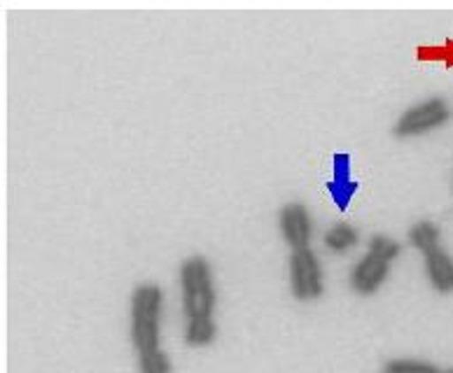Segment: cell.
I'll list each match as a JSON object with an SVG mask.
<instances>
[{"mask_svg":"<svg viewBox=\"0 0 453 373\" xmlns=\"http://www.w3.org/2000/svg\"><path fill=\"white\" fill-rule=\"evenodd\" d=\"M138 369L141 373H171L173 371V362L164 350H150V353L138 354Z\"/></svg>","mask_w":453,"mask_h":373,"instance_id":"cell-11","label":"cell"},{"mask_svg":"<svg viewBox=\"0 0 453 373\" xmlns=\"http://www.w3.org/2000/svg\"><path fill=\"white\" fill-rule=\"evenodd\" d=\"M426 273L427 280L440 294H451L453 292V257L441 245L427 250L426 255Z\"/></svg>","mask_w":453,"mask_h":373,"instance_id":"cell-7","label":"cell"},{"mask_svg":"<svg viewBox=\"0 0 453 373\" xmlns=\"http://www.w3.org/2000/svg\"><path fill=\"white\" fill-rule=\"evenodd\" d=\"M441 373H453V369H449V371H441Z\"/></svg>","mask_w":453,"mask_h":373,"instance_id":"cell-14","label":"cell"},{"mask_svg":"<svg viewBox=\"0 0 453 373\" xmlns=\"http://www.w3.org/2000/svg\"><path fill=\"white\" fill-rule=\"evenodd\" d=\"M162 290L152 283H142L131 296V341L141 353L159 347V329H162Z\"/></svg>","mask_w":453,"mask_h":373,"instance_id":"cell-1","label":"cell"},{"mask_svg":"<svg viewBox=\"0 0 453 373\" xmlns=\"http://www.w3.org/2000/svg\"><path fill=\"white\" fill-rule=\"evenodd\" d=\"M280 233H283L285 243L290 245L292 250H302L309 247L313 236L311 215L302 203H288L279 215Z\"/></svg>","mask_w":453,"mask_h":373,"instance_id":"cell-5","label":"cell"},{"mask_svg":"<svg viewBox=\"0 0 453 373\" xmlns=\"http://www.w3.org/2000/svg\"><path fill=\"white\" fill-rule=\"evenodd\" d=\"M393 262L388 259L379 257L374 252H369L365 255L353 270H350V287L357 292V294H374L383 283H386V278H388V270Z\"/></svg>","mask_w":453,"mask_h":373,"instance_id":"cell-6","label":"cell"},{"mask_svg":"<svg viewBox=\"0 0 453 373\" xmlns=\"http://www.w3.org/2000/svg\"><path fill=\"white\" fill-rule=\"evenodd\" d=\"M440 226L433 225V222H416V225L409 229V243L414 245L416 250H421L423 255L440 245Z\"/></svg>","mask_w":453,"mask_h":373,"instance_id":"cell-9","label":"cell"},{"mask_svg":"<svg viewBox=\"0 0 453 373\" xmlns=\"http://www.w3.org/2000/svg\"><path fill=\"white\" fill-rule=\"evenodd\" d=\"M383 373H441L440 369L423 360H393L386 364Z\"/></svg>","mask_w":453,"mask_h":373,"instance_id":"cell-12","label":"cell"},{"mask_svg":"<svg viewBox=\"0 0 453 373\" xmlns=\"http://www.w3.org/2000/svg\"><path fill=\"white\" fill-rule=\"evenodd\" d=\"M451 110L444 98H427L423 103L409 108L404 115L397 119L395 124V135L397 138H409V135H421L427 131L440 129L441 124L449 122Z\"/></svg>","mask_w":453,"mask_h":373,"instance_id":"cell-4","label":"cell"},{"mask_svg":"<svg viewBox=\"0 0 453 373\" xmlns=\"http://www.w3.org/2000/svg\"><path fill=\"white\" fill-rule=\"evenodd\" d=\"M182 310L188 322L213 320L215 287L213 270L203 257H189L180 266Z\"/></svg>","mask_w":453,"mask_h":373,"instance_id":"cell-2","label":"cell"},{"mask_svg":"<svg viewBox=\"0 0 453 373\" xmlns=\"http://www.w3.org/2000/svg\"><path fill=\"white\" fill-rule=\"evenodd\" d=\"M357 240H360V233H357L356 226L350 225H334L330 232L325 233V247L330 252H337V255L353 250Z\"/></svg>","mask_w":453,"mask_h":373,"instance_id":"cell-8","label":"cell"},{"mask_svg":"<svg viewBox=\"0 0 453 373\" xmlns=\"http://www.w3.org/2000/svg\"><path fill=\"white\" fill-rule=\"evenodd\" d=\"M215 334H218L215 320L188 322V327H185V341L192 347L211 346V343L215 341Z\"/></svg>","mask_w":453,"mask_h":373,"instance_id":"cell-10","label":"cell"},{"mask_svg":"<svg viewBox=\"0 0 453 373\" xmlns=\"http://www.w3.org/2000/svg\"><path fill=\"white\" fill-rule=\"evenodd\" d=\"M290 290L299 301H316L325 292V276L320 259L311 247L292 250Z\"/></svg>","mask_w":453,"mask_h":373,"instance_id":"cell-3","label":"cell"},{"mask_svg":"<svg viewBox=\"0 0 453 373\" xmlns=\"http://www.w3.org/2000/svg\"><path fill=\"white\" fill-rule=\"evenodd\" d=\"M369 252H374V255L388 259V262H395V259L400 257L402 250L397 240L388 239V236H381V233H376V236H372V240H369Z\"/></svg>","mask_w":453,"mask_h":373,"instance_id":"cell-13","label":"cell"}]
</instances>
